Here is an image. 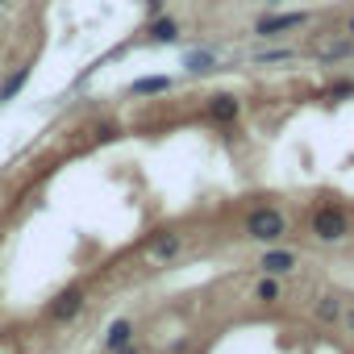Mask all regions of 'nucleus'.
Here are the masks:
<instances>
[{"label": "nucleus", "instance_id": "6", "mask_svg": "<svg viewBox=\"0 0 354 354\" xmlns=\"http://www.w3.org/2000/svg\"><path fill=\"white\" fill-rule=\"evenodd\" d=\"M238 113H242V104L234 96H213L209 100V117L213 121H238Z\"/></svg>", "mask_w": 354, "mask_h": 354}, {"label": "nucleus", "instance_id": "3", "mask_svg": "<svg viewBox=\"0 0 354 354\" xmlns=\"http://www.w3.org/2000/svg\"><path fill=\"white\" fill-rule=\"evenodd\" d=\"M80 308H84V292H80V288H67V292L50 304V321H71Z\"/></svg>", "mask_w": 354, "mask_h": 354}, {"label": "nucleus", "instance_id": "10", "mask_svg": "<svg viewBox=\"0 0 354 354\" xmlns=\"http://www.w3.org/2000/svg\"><path fill=\"white\" fill-rule=\"evenodd\" d=\"M150 38H154V42H175V38H180V26H175L171 17H158V21L150 26Z\"/></svg>", "mask_w": 354, "mask_h": 354}, {"label": "nucleus", "instance_id": "16", "mask_svg": "<svg viewBox=\"0 0 354 354\" xmlns=\"http://www.w3.org/2000/svg\"><path fill=\"white\" fill-rule=\"evenodd\" d=\"M346 329H350V333H354V308H350V313H346Z\"/></svg>", "mask_w": 354, "mask_h": 354}, {"label": "nucleus", "instance_id": "1", "mask_svg": "<svg viewBox=\"0 0 354 354\" xmlns=\"http://www.w3.org/2000/svg\"><path fill=\"white\" fill-rule=\"evenodd\" d=\"M246 230L259 242H275V238H283V213L279 209H254L246 217Z\"/></svg>", "mask_w": 354, "mask_h": 354}, {"label": "nucleus", "instance_id": "4", "mask_svg": "<svg viewBox=\"0 0 354 354\" xmlns=\"http://www.w3.org/2000/svg\"><path fill=\"white\" fill-rule=\"evenodd\" d=\"M259 267H263L267 275H283V271H292V267H296V254H292V250H267Z\"/></svg>", "mask_w": 354, "mask_h": 354}, {"label": "nucleus", "instance_id": "12", "mask_svg": "<svg viewBox=\"0 0 354 354\" xmlns=\"http://www.w3.org/2000/svg\"><path fill=\"white\" fill-rule=\"evenodd\" d=\"M188 67H192V71H209V67H213V55H209V50H192V55H188Z\"/></svg>", "mask_w": 354, "mask_h": 354}, {"label": "nucleus", "instance_id": "13", "mask_svg": "<svg viewBox=\"0 0 354 354\" xmlns=\"http://www.w3.org/2000/svg\"><path fill=\"white\" fill-rule=\"evenodd\" d=\"M275 296H279V283L275 279H263L259 283V300H275Z\"/></svg>", "mask_w": 354, "mask_h": 354}, {"label": "nucleus", "instance_id": "15", "mask_svg": "<svg viewBox=\"0 0 354 354\" xmlns=\"http://www.w3.org/2000/svg\"><path fill=\"white\" fill-rule=\"evenodd\" d=\"M113 354H142L138 346H121V350H113Z\"/></svg>", "mask_w": 354, "mask_h": 354}, {"label": "nucleus", "instance_id": "17", "mask_svg": "<svg viewBox=\"0 0 354 354\" xmlns=\"http://www.w3.org/2000/svg\"><path fill=\"white\" fill-rule=\"evenodd\" d=\"M350 34H354V21H350Z\"/></svg>", "mask_w": 354, "mask_h": 354}, {"label": "nucleus", "instance_id": "2", "mask_svg": "<svg viewBox=\"0 0 354 354\" xmlns=\"http://www.w3.org/2000/svg\"><path fill=\"white\" fill-rule=\"evenodd\" d=\"M313 230H317V238L333 242V238H342V234H346V217H342L337 209H317V217H313Z\"/></svg>", "mask_w": 354, "mask_h": 354}, {"label": "nucleus", "instance_id": "9", "mask_svg": "<svg viewBox=\"0 0 354 354\" xmlns=\"http://www.w3.org/2000/svg\"><path fill=\"white\" fill-rule=\"evenodd\" d=\"M26 84H30V67H21V71H13V75H9L5 84H0V100H13V96H17V92L26 88Z\"/></svg>", "mask_w": 354, "mask_h": 354}, {"label": "nucleus", "instance_id": "18", "mask_svg": "<svg viewBox=\"0 0 354 354\" xmlns=\"http://www.w3.org/2000/svg\"><path fill=\"white\" fill-rule=\"evenodd\" d=\"M0 5H5V0H0Z\"/></svg>", "mask_w": 354, "mask_h": 354}, {"label": "nucleus", "instance_id": "11", "mask_svg": "<svg viewBox=\"0 0 354 354\" xmlns=\"http://www.w3.org/2000/svg\"><path fill=\"white\" fill-rule=\"evenodd\" d=\"M175 250H180V238H158V242L150 246V254H154V259H171Z\"/></svg>", "mask_w": 354, "mask_h": 354}, {"label": "nucleus", "instance_id": "14", "mask_svg": "<svg viewBox=\"0 0 354 354\" xmlns=\"http://www.w3.org/2000/svg\"><path fill=\"white\" fill-rule=\"evenodd\" d=\"M337 313H342V308H337V300H333V296H329V300H325V304H321V317H325V321H333V317H337Z\"/></svg>", "mask_w": 354, "mask_h": 354}, {"label": "nucleus", "instance_id": "8", "mask_svg": "<svg viewBox=\"0 0 354 354\" xmlns=\"http://www.w3.org/2000/svg\"><path fill=\"white\" fill-rule=\"evenodd\" d=\"M171 88V80L167 75H146V80H133V96H150V92H167Z\"/></svg>", "mask_w": 354, "mask_h": 354}, {"label": "nucleus", "instance_id": "5", "mask_svg": "<svg viewBox=\"0 0 354 354\" xmlns=\"http://www.w3.org/2000/svg\"><path fill=\"white\" fill-rule=\"evenodd\" d=\"M304 26V13H283V17H263L259 21V34H283V30H296Z\"/></svg>", "mask_w": 354, "mask_h": 354}, {"label": "nucleus", "instance_id": "7", "mask_svg": "<svg viewBox=\"0 0 354 354\" xmlns=\"http://www.w3.org/2000/svg\"><path fill=\"white\" fill-rule=\"evenodd\" d=\"M129 337H133V325H129V321H113L104 346H109V350H121V346H129Z\"/></svg>", "mask_w": 354, "mask_h": 354}]
</instances>
